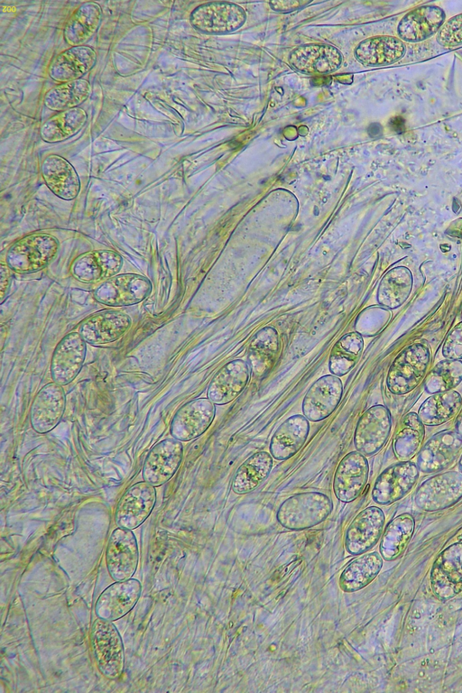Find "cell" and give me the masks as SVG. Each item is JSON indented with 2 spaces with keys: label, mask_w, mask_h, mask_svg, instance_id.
<instances>
[{
  "label": "cell",
  "mask_w": 462,
  "mask_h": 693,
  "mask_svg": "<svg viewBox=\"0 0 462 693\" xmlns=\"http://www.w3.org/2000/svg\"><path fill=\"white\" fill-rule=\"evenodd\" d=\"M328 496L319 492H305L287 498L279 507L277 520L290 530H304L323 522L332 512Z\"/></svg>",
  "instance_id": "obj_1"
},
{
  "label": "cell",
  "mask_w": 462,
  "mask_h": 693,
  "mask_svg": "<svg viewBox=\"0 0 462 693\" xmlns=\"http://www.w3.org/2000/svg\"><path fill=\"white\" fill-rule=\"evenodd\" d=\"M430 358L429 348L420 343L406 346L391 365L386 384L391 393L402 395L410 393L423 379Z\"/></svg>",
  "instance_id": "obj_2"
},
{
  "label": "cell",
  "mask_w": 462,
  "mask_h": 693,
  "mask_svg": "<svg viewBox=\"0 0 462 693\" xmlns=\"http://www.w3.org/2000/svg\"><path fill=\"white\" fill-rule=\"evenodd\" d=\"M91 646L99 671L107 679H117L123 672L125 652L120 633L111 621L97 618L90 633Z\"/></svg>",
  "instance_id": "obj_3"
},
{
  "label": "cell",
  "mask_w": 462,
  "mask_h": 693,
  "mask_svg": "<svg viewBox=\"0 0 462 693\" xmlns=\"http://www.w3.org/2000/svg\"><path fill=\"white\" fill-rule=\"evenodd\" d=\"M57 240L48 234H33L18 240L7 252L8 266L19 273H31L46 267L58 251Z\"/></svg>",
  "instance_id": "obj_4"
},
{
  "label": "cell",
  "mask_w": 462,
  "mask_h": 693,
  "mask_svg": "<svg viewBox=\"0 0 462 693\" xmlns=\"http://www.w3.org/2000/svg\"><path fill=\"white\" fill-rule=\"evenodd\" d=\"M462 498V474L448 471L435 475L419 486L414 502L426 512L448 508Z\"/></svg>",
  "instance_id": "obj_5"
},
{
  "label": "cell",
  "mask_w": 462,
  "mask_h": 693,
  "mask_svg": "<svg viewBox=\"0 0 462 693\" xmlns=\"http://www.w3.org/2000/svg\"><path fill=\"white\" fill-rule=\"evenodd\" d=\"M392 417L381 404L367 409L359 418L354 434V445L364 456H373L385 444L391 432Z\"/></svg>",
  "instance_id": "obj_6"
},
{
  "label": "cell",
  "mask_w": 462,
  "mask_h": 693,
  "mask_svg": "<svg viewBox=\"0 0 462 693\" xmlns=\"http://www.w3.org/2000/svg\"><path fill=\"white\" fill-rule=\"evenodd\" d=\"M245 18L244 9L234 3L209 2L196 7L190 14L189 21L200 32L226 33L240 28Z\"/></svg>",
  "instance_id": "obj_7"
},
{
  "label": "cell",
  "mask_w": 462,
  "mask_h": 693,
  "mask_svg": "<svg viewBox=\"0 0 462 693\" xmlns=\"http://www.w3.org/2000/svg\"><path fill=\"white\" fill-rule=\"evenodd\" d=\"M430 584L433 594L443 601L462 591V542L440 552L431 568Z\"/></svg>",
  "instance_id": "obj_8"
},
{
  "label": "cell",
  "mask_w": 462,
  "mask_h": 693,
  "mask_svg": "<svg viewBox=\"0 0 462 693\" xmlns=\"http://www.w3.org/2000/svg\"><path fill=\"white\" fill-rule=\"evenodd\" d=\"M152 290L150 281L140 274L115 275L99 285L95 299L105 305L121 307L134 305L143 300Z\"/></svg>",
  "instance_id": "obj_9"
},
{
  "label": "cell",
  "mask_w": 462,
  "mask_h": 693,
  "mask_svg": "<svg viewBox=\"0 0 462 693\" xmlns=\"http://www.w3.org/2000/svg\"><path fill=\"white\" fill-rule=\"evenodd\" d=\"M420 470L410 460L401 461L384 469L376 478L372 491L378 504H390L406 495L415 485Z\"/></svg>",
  "instance_id": "obj_10"
},
{
  "label": "cell",
  "mask_w": 462,
  "mask_h": 693,
  "mask_svg": "<svg viewBox=\"0 0 462 693\" xmlns=\"http://www.w3.org/2000/svg\"><path fill=\"white\" fill-rule=\"evenodd\" d=\"M215 414V403L208 398L192 400L182 405L173 416L171 433L178 440H192L209 428Z\"/></svg>",
  "instance_id": "obj_11"
},
{
  "label": "cell",
  "mask_w": 462,
  "mask_h": 693,
  "mask_svg": "<svg viewBox=\"0 0 462 693\" xmlns=\"http://www.w3.org/2000/svg\"><path fill=\"white\" fill-rule=\"evenodd\" d=\"M108 572L116 581L132 578L138 564V546L131 530L116 529L108 541L106 552Z\"/></svg>",
  "instance_id": "obj_12"
},
{
  "label": "cell",
  "mask_w": 462,
  "mask_h": 693,
  "mask_svg": "<svg viewBox=\"0 0 462 693\" xmlns=\"http://www.w3.org/2000/svg\"><path fill=\"white\" fill-rule=\"evenodd\" d=\"M155 501L156 492L153 485L145 481L133 485L125 492L117 504V525L128 530L140 526L152 513Z\"/></svg>",
  "instance_id": "obj_13"
},
{
  "label": "cell",
  "mask_w": 462,
  "mask_h": 693,
  "mask_svg": "<svg viewBox=\"0 0 462 693\" xmlns=\"http://www.w3.org/2000/svg\"><path fill=\"white\" fill-rule=\"evenodd\" d=\"M86 341L79 332L66 335L56 346L51 363L54 383L65 385L79 373L86 356Z\"/></svg>",
  "instance_id": "obj_14"
},
{
  "label": "cell",
  "mask_w": 462,
  "mask_h": 693,
  "mask_svg": "<svg viewBox=\"0 0 462 693\" xmlns=\"http://www.w3.org/2000/svg\"><path fill=\"white\" fill-rule=\"evenodd\" d=\"M462 448V437L456 431L443 430L433 435L418 454L417 467L424 473L449 467Z\"/></svg>",
  "instance_id": "obj_15"
},
{
  "label": "cell",
  "mask_w": 462,
  "mask_h": 693,
  "mask_svg": "<svg viewBox=\"0 0 462 693\" xmlns=\"http://www.w3.org/2000/svg\"><path fill=\"white\" fill-rule=\"evenodd\" d=\"M342 393L343 384L337 375L321 376L310 385L303 398L304 416L311 421L326 419L339 404Z\"/></svg>",
  "instance_id": "obj_16"
},
{
  "label": "cell",
  "mask_w": 462,
  "mask_h": 693,
  "mask_svg": "<svg viewBox=\"0 0 462 693\" xmlns=\"http://www.w3.org/2000/svg\"><path fill=\"white\" fill-rule=\"evenodd\" d=\"M183 455V448L178 439H164L149 452L143 467V477L153 486L168 482L178 470Z\"/></svg>",
  "instance_id": "obj_17"
},
{
  "label": "cell",
  "mask_w": 462,
  "mask_h": 693,
  "mask_svg": "<svg viewBox=\"0 0 462 693\" xmlns=\"http://www.w3.org/2000/svg\"><path fill=\"white\" fill-rule=\"evenodd\" d=\"M369 473L365 457L358 451H351L339 462L333 482L337 498L349 503L359 496L365 488Z\"/></svg>",
  "instance_id": "obj_18"
},
{
  "label": "cell",
  "mask_w": 462,
  "mask_h": 693,
  "mask_svg": "<svg viewBox=\"0 0 462 693\" xmlns=\"http://www.w3.org/2000/svg\"><path fill=\"white\" fill-rule=\"evenodd\" d=\"M383 524L384 514L379 507L369 506L361 511L346 531V550L360 555L373 548L382 535Z\"/></svg>",
  "instance_id": "obj_19"
},
{
  "label": "cell",
  "mask_w": 462,
  "mask_h": 693,
  "mask_svg": "<svg viewBox=\"0 0 462 693\" xmlns=\"http://www.w3.org/2000/svg\"><path fill=\"white\" fill-rule=\"evenodd\" d=\"M141 591V583L136 579L116 581L106 587L97 600V616L111 622L123 617L135 605Z\"/></svg>",
  "instance_id": "obj_20"
},
{
  "label": "cell",
  "mask_w": 462,
  "mask_h": 693,
  "mask_svg": "<svg viewBox=\"0 0 462 693\" xmlns=\"http://www.w3.org/2000/svg\"><path fill=\"white\" fill-rule=\"evenodd\" d=\"M66 404L62 386L56 383L44 385L36 394L31 408L30 419L32 429L38 433H47L60 420Z\"/></svg>",
  "instance_id": "obj_21"
},
{
  "label": "cell",
  "mask_w": 462,
  "mask_h": 693,
  "mask_svg": "<svg viewBox=\"0 0 462 693\" xmlns=\"http://www.w3.org/2000/svg\"><path fill=\"white\" fill-rule=\"evenodd\" d=\"M131 324L127 314L106 310L84 319L79 333L91 345H105L119 339Z\"/></svg>",
  "instance_id": "obj_22"
},
{
  "label": "cell",
  "mask_w": 462,
  "mask_h": 693,
  "mask_svg": "<svg viewBox=\"0 0 462 693\" xmlns=\"http://www.w3.org/2000/svg\"><path fill=\"white\" fill-rule=\"evenodd\" d=\"M248 381V364L241 359L232 360L212 378L208 387V398L215 404L229 403L242 393Z\"/></svg>",
  "instance_id": "obj_23"
},
{
  "label": "cell",
  "mask_w": 462,
  "mask_h": 693,
  "mask_svg": "<svg viewBox=\"0 0 462 693\" xmlns=\"http://www.w3.org/2000/svg\"><path fill=\"white\" fill-rule=\"evenodd\" d=\"M120 254L111 250H95L82 254L71 266L73 276L82 282H97L115 276L121 269Z\"/></svg>",
  "instance_id": "obj_24"
},
{
  "label": "cell",
  "mask_w": 462,
  "mask_h": 693,
  "mask_svg": "<svg viewBox=\"0 0 462 693\" xmlns=\"http://www.w3.org/2000/svg\"><path fill=\"white\" fill-rule=\"evenodd\" d=\"M289 61L298 70L308 74H325L337 70L342 62L339 51L328 44H306L294 49Z\"/></svg>",
  "instance_id": "obj_25"
},
{
  "label": "cell",
  "mask_w": 462,
  "mask_h": 693,
  "mask_svg": "<svg viewBox=\"0 0 462 693\" xmlns=\"http://www.w3.org/2000/svg\"><path fill=\"white\" fill-rule=\"evenodd\" d=\"M97 53L87 45L74 46L58 54L49 67L50 77L64 83L80 79L96 64Z\"/></svg>",
  "instance_id": "obj_26"
},
{
  "label": "cell",
  "mask_w": 462,
  "mask_h": 693,
  "mask_svg": "<svg viewBox=\"0 0 462 693\" xmlns=\"http://www.w3.org/2000/svg\"><path fill=\"white\" fill-rule=\"evenodd\" d=\"M41 171L48 188L59 198L65 200L75 199L80 189L78 173L71 163L58 154L47 156L42 163Z\"/></svg>",
  "instance_id": "obj_27"
},
{
  "label": "cell",
  "mask_w": 462,
  "mask_h": 693,
  "mask_svg": "<svg viewBox=\"0 0 462 693\" xmlns=\"http://www.w3.org/2000/svg\"><path fill=\"white\" fill-rule=\"evenodd\" d=\"M444 20L445 13L440 7L422 5L402 18L397 28L398 34L406 42H420L439 32Z\"/></svg>",
  "instance_id": "obj_28"
},
{
  "label": "cell",
  "mask_w": 462,
  "mask_h": 693,
  "mask_svg": "<svg viewBox=\"0 0 462 693\" xmlns=\"http://www.w3.org/2000/svg\"><path fill=\"white\" fill-rule=\"evenodd\" d=\"M310 432L309 420L296 414L283 421L273 433L270 452L277 460H286L294 456L304 445Z\"/></svg>",
  "instance_id": "obj_29"
},
{
  "label": "cell",
  "mask_w": 462,
  "mask_h": 693,
  "mask_svg": "<svg viewBox=\"0 0 462 693\" xmlns=\"http://www.w3.org/2000/svg\"><path fill=\"white\" fill-rule=\"evenodd\" d=\"M406 51L403 42L389 35L362 41L355 50L356 60L365 66H384L401 60Z\"/></svg>",
  "instance_id": "obj_30"
},
{
  "label": "cell",
  "mask_w": 462,
  "mask_h": 693,
  "mask_svg": "<svg viewBox=\"0 0 462 693\" xmlns=\"http://www.w3.org/2000/svg\"><path fill=\"white\" fill-rule=\"evenodd\" d=\"M102 18V10L96 2L80 5L68 20L64 40L71 47L84 45L97 31Z\"/></svg>",
  "instance_id": "obj_31"
},
{
  "label": "cell",
  "mask_w": 462,
  "mask_h": 693,
  "mask_svg": "<svg viewBox=\"0 0 462 693\" xmlns=\"http://www.w3.org/2000/svg\"><path fill=\"white\" fill-rule=\"evenodd\" d=\"M279 348V337L273 328H263L255 334L248 355L254 375L263 377L271 371L278 357Z\"/></svg>",
  "instance_id": "obj_32"
},
{
  "label": "cell",
  "mask_w": 462,
  "mask_h": 693,
  "mask_svg": "<svg viewBox=\"0 0 462 693\" xmlns=\"http://www.w3.org/2000/svg\"><path fill=\"white\" fill-rule=\"evenodd\" d=\"M272 455L258 451L250 456L237 468L232 482V490L237 494L254 491L270 474L273 467Z\"/></svg>",
  "instance_id": "obj_33"
},
{
  "label": "cell",
  "mask_w": 462,
  "mask_h": 693,
  "mask_svg": "<svg viewBox=\"0 0 462 693\" xmlns=\"http://www.w3.org/2000/svg\"><path fill=\"white\" fill-rule=\"evenodd\" d=\"M383 559L377 552L367 553L352 560L339 578V587L346 593L366 587L378 575Z\"/></svg>",
  "instance_id": "obj_34"
},
{
  "label": "cell",
  "mask_w": 462,
  "mask_h": 693,
  "mask_svg": "<svg viewBox=\"0 0 462 693\" xmlns=\"http://www.w3.org/2000/svg\"><path fill=\"white\" fill-rule=\"evenodd\" d=\"M461 405V395L455 390H449L433 393L422 402L417 414L424 425L437 426L453 418Z\"/></svg>",
  "instance_id": "obj_35"
},
{
  "label": "cell",
  "mask_w": 462,
  "mask_h": 693,
  "mask_svg": "<svg viewBox=\"0 0 462 693\" xmlns=\"http://www.w3.org/2000/svg\"><path fill=\"white\" fill-rule=\"evenodd\" d=\"M412 282V274L407 267L398 266L391 269L380 282L378 302L390 309L400 307L409 297Z\"/></svg>",
  "instance_id": "obj_36"
},
{
  "label": "cell",
  "mask_w": 462,
  "mask_h": 693,
  "mask_svg": "<svg viewBox=\"0 0 462 693\" xmlns=\"http://www.w3.org/2000/svg\"><path fill=\"white\" fill-rule=\"evenodd\" d=\"M86 111L79 107L59 112L41 127L40 134L47 143H59L78 134L87 122Z\"/></svg>",
  "instance_id": "obj_37"
},
{
  "label": "cell",
  "mask_w": 462,
  "mask_h": 693,
  "mask_svg": "<svg viewBox=\"0 0 462 693\" xmlns=\"http://www.w3.org/2000/svg\"><path fill=\"white\" fill-rule=\"evenodd\" d=\"M414 526V518L410 513L400 514L387 524L380 543V552L385 560H394L402 554Z\"/></svg>",
  "instance_id": "obj_38"
},
{
  "label": "cell",
  "mask_w": 462,
  "mask_h": 693,
  "mask_svg": "<svg viewBox=\"0 0 462 693\" xmlns=\"http://www.w3.org/2000/svg\"><path fill=\"white\" fill-rule=\"evenodd\" d=\"M91 94V86L86 79L64 82L47 91L44 105L53 111H65L78 107Z\"/></svg>",
  "instance_id": "obj_39"
},
{
  "label": "cell",
  "mask_w": 462,
  "mask_h": 693,
  "mask_svg": "<svg viewBox=\"0 0 462 693\" xmlns=\"http://www.w3.org/2000/svg\"><path fill=\"white\" fill-rule=\"evenodd\" d=\"M364 340L358 332L343 336L331 349L329 371L337 376L347 374L356 365L363 349Z\"/></svg>",
  "instance_id": "obj_40"
},
{
  "label": "cell",
  "mask_w": 462,
  "mask_h": 693,
  "mask_svg": "<svg viewBox=\"0 0 462 693\" xmlns=\"http://www.w3.org/2000/svg\"><path fill=\"white\" fill-rule=\"evenodd\" d=\"M424 424L415 412L407 413L402 420L397 432L393 449L396 456L402 461L411 458L419 450L424 439Z\"/></svg>",
  "instance_id": "obj_41"
},
{
  "label": "cell",
  "mask_w": 462,
  "mask_h": 693,
  "mask_svg": "<svg viewBox=\"0 0 462 693\" xmlns=\"http://www.w3.org/2000/svg\"><path fill=\"white\" fill-rule=\"evenodd\" d=\"M462 381V361L446 359L439 362L426 377L424 388L429 393L446 392Z\"/></svg>",
  "instance_id": "obj_42"
},
{
  "label": "cell",
  "mask_w": 462,
  "mask_h": 693,
  "mask_svg": "<svg viewBox=\"0 0 462 693\" xmlns=\"http://www.w3.org/2000/svg\"><path fill=\"white\" fill-rule=\"evenodd\" d=\"M437 42L444 47L462 44V14L451 17L442 24L437 34Z\"/></svg>",
  "instance_id": "obj_43"
},
{
  "label": "cell",
  "mask_w": 462,
  "mask_h": 693,
  "mask_svg": "<svg viewBox=\"0 0 462 693\" xmlns=\"http://www.w3.org/2000/svg\"><path fill=\"white\" fill-rule=\"evenodd\" d=\"M442 354L447 359H462V321L447 336L442 346Z\"/></svg>",
  "instance_id": "obj_44"
},
{
  "label": "cell",
  "mask_w": 462,
  "mask_h": 693,
  "mask_svg": "<svg viewBox=\"0 0 462 693\" xmlns=\"http://www.w3.org/2000/svg\"><path fill=\"white\" fill-rule=\"evenodd\" d=\"M271 7L279 12H288L294 9H297L300 6V3L299 1H271L269 3Z\"/></svg>",
  "instance_id": "obj_45"
},
{
  "label": "cell",
  "mask_w": 462,
  "mask_h": 693,
  "mask_svg": "<svg viewBox=\"0 0 462 693\" xmlns=\"http://www.w3.org/2000/svg\"><path fill=\"white\" fill-rule=\"evenodd\" d=\"M9 273L8 270L5 268L4 264L1 266V279H0V287H1V301L3 302L5 297V294L8 290L9 286Z\"/></svg>",
  "instance_id": "obj_46"
},
{
  "label": "cell",
  "mask_w": 462,
  "mask_h": 693,
  "mask_svg": "<svg viewBox=\"0 0 462 693\" xmlns=\"http://www.w3.org/2000/svg\"><path fill=\"white\" fill-rule=\"evenodd\" d=\"M390 126L396 133H402L404 131V119L401 116L392 118L390 121Z\"/></svg>",
  "instance_id": "obj_47"
},
{
  "label": "cell",
  "mask_w": 462,
  "mask_h": 693,
  "mask_svg": "<svg viewBox=\"0 0 462 693\" xmlns=\"http://www.w3.org/2000/svg\"><path fill=\"white\" fill-rule=\"evenodd\" d=\"M455 430H456V432L462 437V410L459 411L457 417V420L455 422Z\"/></svg>",
  "instance_id": "obj_48"
},
{
  "label": "cell",
  "mask_w": 462,
  "mask_h": 693,
  "mask_svg": "<svg viewBox=\"0 0 462 693\" xmlns=\"http://www.w3.org/2000/svg\"><path fill=\"white\" fill-rule=\"evenodd\" d=\"M458 469H459V472L462 474V455L458 462Z\"/></svg>",
  "instance_id": "obj_49"
}]
</instances>
